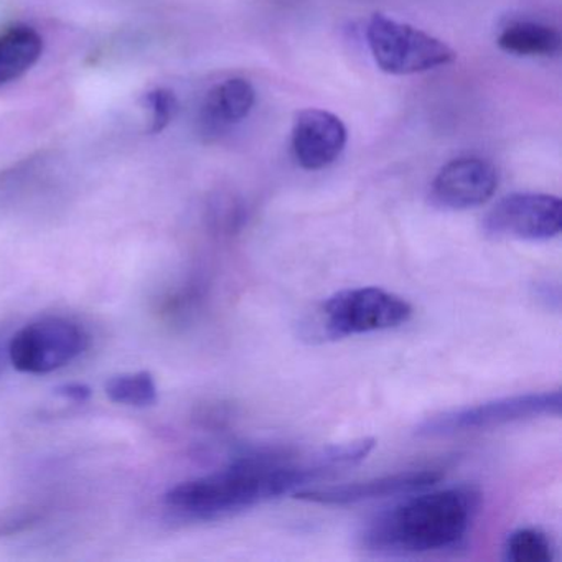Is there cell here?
Returning a JSON list of instances; mask_svg holds the SVG:
<instances>
[{"label":"cell","instance_id":"cell-2","mask_svg":"<svg viewBox=\"0 0 562 562\" xmlns=\"http://www.w3.org/2000/svg\"><path fill=\"white\" fill-rule=\"evenodd\" d=\"M479 505V492L472 486L411 493L364 525L361 546L381 555L427 554L456 548L469 535Z\"/></svg>","mask_w":562,"mask_h":562},{"label":"cell","instance_id":"cell-19","mask_svg":"<svg viewBox=\"0 0 562 562\" xmlns=\"http://www.w3.org/2000/svg\"><path fill=\"white\" fill-rule=\"evenodd\" d=\"M4 370V353H2V347H0V373Z\"/></svg>","mask_w":562,"mask_h":562},{"label":"cell","instance_id":"cell-1","mask_svg":"<svg viewBox=\"0 0 562 562\" xmlns=\"http://www.w3.org/2000/svg\"><path fill=\"white\" fill-rule=\"evenodd\" d=\"M373 449L374 440L363 437L324 447L311 456L278 449L249 450L233 457L216 472L172 486L164 502L182 518H229L358 465Z\"/></svg>","mask_w":562,"mask_h":562},{"label":"cell","instance_id":"cell-8","mask_svg":"<svg viewBox=\"0 0 562 562\" xmlns=\"http://www.w3.org/2000/svg\"><path fill=\"white\" fill-rule=\"evenodd\" d=\"M442 476L443 472L440 469L404 470V472L374 476V479L363 480V482L299 490L295 496L302 502L325 506L358 505V503L423 492V490L439 483Z\"/></svg>","mask_w":562,"mask_h":562},{"label":"cell","instance_id":"cell-16","mask_svg":"<svg viewBox=\"0 0 562 562\" xmlns=\"http://www.w3.org/2000/svg\"><path fill=\"white\" fill-rule=\"evenodd\" d=\"M144 104L150 113V134H159L172 123L176 117L179 103H177L176 94L166 88H157V90L149 91L144 97Z\"/></svg>","mask_w":562,"mask_h":562},{"label":"cell","instance_id":"cell-15","mask_svg":"<svg viewBox=\"0 0 562 562\" xmlns=\"http://www.w3.org/2000/svg\"><path fill=\"white\" fill-rule=\"evenodd\" d=\"M506 559L512 562H551L554 548L551 539L535 528H521L513 531L506 539Z\"/></svg>","mask_w":562,"mask_h":562},{"label":"cell","instance_id":"cell-17","mask_svg":"<svg viewBox=\"0 0 562 562\" xmlns=\"http://www.w3.org/2000/svg\"><path fill=\"white\" fill-rule=\"evenodd\" d=\"M44 513L35 506H18L0 515V538H12L41 525Z\"/></svg>","mask_w":562,"mask_h":562},{"label":"cell","instance_id":"cell-5","mask_svg":"<svg viewBox=\"0 0 562 562\" xmlns=\"http://www.w3.org/2000/svg\"><path fill=\"white\" fill-rule=\"evenodd\" d=\"M561 414V391L516 394L486 401L475 406L459 407L429 417L417 427V434L426 437L456 436L508 426L522 420L538 419L541 416Z\"/></svg>","mask_w":562,"mask_h":562},{"label":"cell","instance_id":"cell-3","mask_svg":"<svg viewBox=\"0 0 562 562\" xmlns=\"http://www.w3.org/2000/svg\"><path fill=\"white\" fill-rule=\"evenodd\" d=\"M413 317V305L406 299L380 288H357L328 297L311 324L307 337L341 340L357 335L393 330Z\"/></svg>","mask_w":562,"mask_h":562},{"label":"cell","instance_id":"cell-13","mask_svg":"<svg viewBox=\"0 0 562 562\" xmlns=\"http://www.w3.org/2000/svg\"><path fill=\"white\" fill-rule=\"evenodd\" d=\"M498 47L506 54L522 58L555 57L562 37L558 29L532 21H515L499 32Z\"/></svg>","mask_w":562,"mask_h":562},{"label":"cell","instance_id":"cell-11","mask_svg":"<svg viewBox=\"0 0 562 562\" xmlns=\"http://www.w3.org/2000/svg\"><path fill=\"white\" fill-rule=\"evenodd\" d=\"M256 104V90L245 78H228L206 93L200 108V130L205 136H220L245 121Z\"/></svg>","mask_w":562,"mask_h":562},{"label":"cell","instance_id":"cell-18","mask_svg":"<svg viewBox=\"0 0 562 562\" xmlns=\"http://www.w3.org/2000/svg\"><path fill=\"white\" fill-rule=\"evenodd\" d=\"M55 393L64 400L71 401V403L83 404L90 401L93 391L85 383H65L58 386Z\"/></svg>","mask_w":562,"mask_h":562},{"label":"cell","instance_id":"cell-7","mask_svg":"<svg viewBox=\"0 0 562 562\" xmlns=\"http://www.w3.org/2000/svg\"><path fill=\"white\" fill-rule=\"evenodd\" d=\"M561 228V200L548 193H512L483 218V232L493 238L548 241Z\"/></svg>","mask_w":562,"mask_h":562},{"label":"cell","instance_id":"cell-14","mask_svg":"<svg viewBox=\"0 0 562 562\" xmlns=\"http://www.w3.org/2000/svg\"><path fill=\"white\" fill-rule=\"evenodd\" d=\"M106 396L130 407H149L157 403V384L150 371L117 374L108 381Z\"/></svg>","mask_w":562,"mask_h":562},{"label":"cell","instance_id":"cell-12","mask_svg":"<svg viewBox=\"0 0 562 562\" xmlns=\"http://www.w3.org/2000/svg\"><path fill=\"white\" fill-rule=\"evenodd\" d=\"M44 52V38L29 25H12L0 32V87L24 77Z\"/></svg>","mask_w":562,"mask_h":562},{"label":"cell","instance_id":"cell-4","mask_svg":"<svg viewBox=\"0 0 562 562\" xmlns=\"http://www.w3.org/2000/svg\"><path fill=\"white\" fill-rule=\"evenodd\" d=\"M367 44L378 68L394 77L426 74L457 58L439 38L383 14H374L368 22Z\"/></svg>","mask_w":562,"mask_h":562},{"label":"cell","instance_id":"cell-9","mask_svg":"<svg viewBox=\"0 0 562 562\" xmlns=\"http://www.w3.org/2000/svg\"><path fill=\"white\" fill-rule=\"evenodd\" d=\"M498 182V172L490 160L459 157L439 170L430 186V199L440 209H476L495 195Z\"/></svg>","mask_w":562,"mask_h":562},{"label":"cell","instance_id":"cell-10","mask_svg":"<svg viewBox=\"0 0 562 562\" xmlns=\"http://www.w3.org/2000/svg\"><path fill=\"white\" fill-rule=\"evenodd\" d=\"M344 121L330 111H301L292 126L291 146L295 162L304 170H322L331 166L347 146Z\"/></svg>","mask_w":562,"mask_h":562},{"label":"cell","instance_id":"cell-6","mask_svg":"<svg viewBox=\"0 0 562 562\" xmlns=\"http://www.w3.org/2000/svg\"><path fill=\"white\" fill-rule=\"evenodd\" d=\"M90 347V337L78 322L45 317L31 322L12 337L9 360L21 373L48 374L74 363Z\"/></svg>","mask_w":562,"mask_h":562}]
</instances>
